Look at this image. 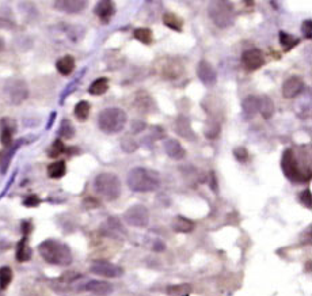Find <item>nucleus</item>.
<instances>
[{
	"label": "nucleus",
	"mask_w": 312,
	"mask_h": 296,
	"mask_svg": "<svg viewBox=\"0 0 312 296\" xmlns=\"http://www.w3.org/2000/svg\"><path fill=\"white\" fill-rule=\"evenodd\" d=\"M163 25L166 27L171 29V30H175V32H182V29H183V21H182V18L177 15V14H173V12H166L164 14Z\"/></svg>",
	"instance_id": "24"
},
{
	"label": "nucleus",
	"mask_w": 312,
	"mask_h": 296,
	"mask_svg": "<svg viewBox=\"0 0 312 296\" xmlns=\"http://www.w3.org/2000/svg\"><path fill=\"white\" fill-rule=\"evenodd\" d=\"M299 200L306 208H311V191L310 189H304V191L299 195Z\"/></svg>",
	"instance_id": "39"
},
{
	"label": "nucleus",
	"mask_w": 312,
	"mask_h": 296,
	"mask_svg": "<svg viewBox=\"0 0 312 296\" xmlns=\"http://www.w3.org/2000/svg\"><path fill=\"white\" fill-rule=\"evenodd\" d=\"M16 259L18 262H26L29 259L32 258V248L27 244V237H23V238L18 242L16 245Z\"/></svg>",
	"instance_id": "22"
},
{
	"label": "nucleus",
	"mask_w": 312,
	"mask_h": 296,
	"mask_svg": "<svg viewBox=\"0 0 312 296\" xmlns=\"http://www.w3.org/2000/svg\"><path fill=\"white\" fill-rule=\"evenodd\" d=\"M260 107V98L255 96H247L242 102V111L246 120H251L258 113Z\"/></svg>",
	"instance_id": "19"
},
{
	"label": "nucleus",
	"mask_w": 312,
	"mask_h": 296,
	"mask_svg": "<svg viewBox=\"0 0 312 296\" xmlns=\"http://www.w3.org/2000/svg\"><path fill=\"white\" fill-rule=\"evenodd\" d=\"M124 222L131 227L144 228L149 224V211L148 208L141 204H134L129 206L122 215Z\"/></svg>",
	"instance_id": "8"
},
{
	"label": "nucleus",
	"mask_w": 312,
	"mask_h": 296,
	"mask_svg": "<svg viewBox=\"0 0 312 296\" xmlns=\"http://www.w3.org/2000/svg\"><path fill=\"white\" fill-rule=\"evenodd\" d=\"M208 15L213 22V25L219 29H228L235 22V8L229 1L225 0H216L211 1L208 7Z\"/></svg>",
	"instance_id": "5"
},
{
	"label": "nucleus",
	"mask_w": 312,
	"mask_h": 296,
	"mask_svg": "<svg viewBox=\"0 0 312 296\" xmlns=\"http://www.w3.org/2000/svg\"><path fill=\"white\" fill-rule=\"evenodd\" d=\"M3 49H4V40L0 37V52H1Z\"/></svg>",
	"instance_id": "46"
},
{
	"label": "nucleus",
	"mask_w": 312,
	"mask_h": 296,
	"mask_svg": "<svg viewBox=\"0 0 312 296\" xmlns=\"http://www.w3.org/2000/svg\"><path fill=\"white\" fill-rule=\"evenodd\" d=\"M303 90H304V82L299 76L288 78L282 85V96L288 99L297 97Z\"/></svg>",
	"instance_id": "16"
},
{
	"label": "nucleus",
	"mask_w": 312,
	"mask_h": 296,
	"mask_svg": "<svg viewBox=\"0 0 312 296\" xmlns=\"http://www.w3.org/2000/svg\"><path fill=\"white\" fill-rule=\"evenodd\" d=\"M94 189L96 195L106 201H116L121 196L122 184L120 178L113 173H101L94 180Z\"/></svg>",
	"instance_id": "4"
},
{
	"label": "nucleus",
	"mask_w": 312,
	"mask_h": 296,
	"mask_svg": "<svg viewBox=\"0 0 312 296\" xmlns=\"http://www.w3.org/2000/svg\"><path fill=\"white\" fill-rule=\"evenodd\" d=\"M211 178H212V182L209 184V185H211V188L213 189V192L217 193V180H216V175H215L213 171H211Z\"/></svg>",
	"instance_id": "44"
},
{
	"label": "nucleus",
	"mask_w": 312,
	"mask_h": 296,
	"mask_svg": "<svg viewBox=\"0 0 312 296\" xmlns=\"http://www.w3.org/2000/svg\"><path fill=\"white\" fill-rule=\"evenodd\" d=\"M145 122L143 121H140V120H134V121L132 122V125H131V128H132V132L134 133H138V132H141V131H144L145 129Z\"/></svg>",
	"instance_id": "42"
},
{
	"label": "nucleus",
	"mask_w": 312,
	"mask_h": 296,
	"mask_svg": "<svg viewBox=\"0 0 312 296\" xmlns=\"http://www.w3.org/2000/svg\"><path fill=\"white\" fill-rule=\"evenodd\" d=\"M154 250H156V251H163L164 250V245L160 242V241H158L156 244H155L154 246Z\"/></svg>",
	"instance_id": "45"
},
{
	"label": "nucleus",
	"mask_w": 312,
	"mask_h": 296,
	"mask_svg": "<svg viewBox=\"0 0 312 296\" xmlns=\"http://www.w3.org/2000/svg\"><path fill=\"white\" fill-rule=\"evenodd\" d=\"M127 185L136 193L155 192L160 186V177L155 170L148 167H134L128 173Z\"/></svg>",
	"instance_id": "2"
},
{
	"label": "nucleus",
	"mask_w": 312,
	"mask_h": 296,
	"mask_svg": "<svg viewBox=\"0 0 312 296\" xmlns=\"http://www.w3.org/2000/svg\"><path fill=\"white\" fill-rule=\"evenodd\" d=\"M91 111V105L87 102V100H80L76 103L74 109V114L75 117L79 120V121H86L89 116H90Z\"/></svg>",
	"instance_id": "31"
},
{
	"label": "nucleus",
	"mask_w": 312,
	"mask_h": 296,
	"mask_svg": "<svg viewBox=\"0 0 312 296\" xmlns=\"http://www.w3.org/2000/svg\"><path fill=\"white\" fill-rule=\"evenodd\" d=\"M94 12L101 19V22L107 23L116 14V3L111 0H101L95 4Z\"/></svg>",
	"instance_id": "18"
},
{
	"label": "nucleus",
	"mask_w": 312,
	"mask_h": 296,
	"mask_svg": "<svg viewBox=\"0 0 312 296\" xmlns=\"http://www.w3.org/2000/svg\"><path fill=\"white\" fill-rule=\"evenodd\" d=\"M90 270L94 275L106 277V279H118L124 275V269L116 264H111L109 261H95L91 265Z\"/></svg>",
	"instance_id": "9"
},
{
	"label": "nucleus",
	"mask_w": 312,
	"mask_h": 296,
	"mask_svg": "<svg viewBox=\"0 0 312 296\" xmlns=\"http://www.w3.org/2000/svg\"><path fill=\"white\" fill-rule=\"evenodd\" d=\"M4 93L11 105H22L29 98V86L23 79L10 78L5 80Z\"/></svg>",
	"instance_id": "7"
},
{
	"label": "nucleus",
	"mask_w": 312,
	"mask_h": 296,
	"mask_svg": "<svg viewBox=\"0 0 312 296\" xmlns=\"http://www.w3.org/2000/svg\"><path fill=\"white\" fill-rule=\"evenodd\" d=\"M197 76L202 85L207 87H213L217 83V72L209 61L200 60L197 64Z\"/></svg>",
	"instance_id": "10"
},
{
	"label": "nucleus",
	"mask_w": 312,
	"mask_h": 296,
	"mask_svg": "<svg viewBox=\"0 0 312 296\" xmlns=\"http://www.w3.org/2000/svg\"><path fill=\"white\" fill-rule=\"evenodd\" d=\"M40 202H41L40 197L36 196V195H30L23 200V205L27 206V208H34V206L40 205Z\"/></svg>",
	"instance_id": "40"
},
{
	"label": "nucleus",
	"mask_w": 312,
	"mask_h": 296,
	"mask_svg": "<svg viewBox=\"0 0 312 296\" xmlns=\"http://www.w3.org/2000/svg\"><path fill=\"white\" fill-rule=\"evenodd\" d=\"M22 231H23V234H25V237H27V234L32 231V224H30V222L22 223Z\"/></svg>",
	"instance_id": "43"
},
{
	"label": "nucleus",
	"mask_w": 312,
	"mask_h": 296,
	"mask_svg": "<svg viewBox=\"0 0 312 296\" xmlns=\"http://www.w3.org/2000/svg\"><path fill=\"white\" fill-rule=\"evenodd\" d=\"M220 133V124L216 121L208 122L205 125V129H204V135L207 139H215L219 136Z\"/></svg>",
	"instance_id": "36"
},
{
	"label": "nucleus",
	"mask_w": 312,
	"mask_h": 296,
	"mask_svg": "<svg viewBox=\"0 0 312 296\" xmlns=\"http://www.w3.org/2000/svg\"><path fill=\"white\" fill-rule=\"evenodd\" d=\"M56 68H57L58 74L63 76H68L74 72L75 69V58L72 56H64V57L58 58L56 63Z\"/></svg>",
	"instance_id": "23"
},
{
	"label": "nucleus",
	"mask_w": 312,
	"mask_h": 296,
	"mask_svg": "<svg viewBox=\"0 0 312 296\" xmlns=\"http://www.w3.org/2000/svg\"><path fill=\"white\" fill-rule=\"evenodd\" d=\"M89 3L86 0H57L53 3L54 10L64 12V14H80L87 8Z\"/></svg>",
	"instance_id": "12"
},
{
	"label": "nucleus",
	"mask_w": 312,
	"mask_h": 296,
	"mask_svg": "<svg viewBox=\"0 0 312 296\" xmlns=\"http://www.w3.org/2000/svg\"><path fill=\"white\" fill-rule=\"evenodd\" d=\"M109 90V79L107 78H98L89 87V93L91 96H102Z\"/></svg>",
	"instance_id": "27"
},
{
	"label": "nucleus",
	"mask_w": 312,
	"mask_h": 296,
	"mask_svg": "<svg viewBox=\"0 0 312 296\" xmlns=\"http://www.w3.org/2000/svg\"><path fill=\"white\" fill-rule=\"evenodd\" d=\"M38 253L45 262L57 266H68L72 264V251L68 245L57 239H45L38 245Z\"/></svg>",
	"instance_id": "1"
},
{
	"label": "nucleus",
	"mask_w": 312,
	"mask_h": 296,
	"mask_svg": "<svg viewBox=\"0 0 312 296\" xmlns=\"http://www.w3.org/2000/svg\"><path fill=\"white\" fill-rule=\"evenodd\" d=\"M16 132V122L11 118H3L0 121V142L4 147L12 146V138Z\"/></svg>",
	"instance_id": "14"
},
{
	"label": "nucleus",
	"mask_w": 312,
	"mask_h": 296,
	"mask_svg": "<svg viewBox=\"0 0 312 296\" xmlns=\"http://www.w3.org/2000/svg\"><path fill=\"white\" fill-rule=\"evenodd\" d=\"M133 37L138 40L140 43L145 44V45H151L154 43V33L148 27H137L133 30Z\"/></svg>",
	"instance_id": "29"
},
{
	"label": "nucleus",
	"mask_w": 312,
	"mask_h": 296,
	"mask_svg": "<svg viewBox=\"0 0 312 296\" xmlns=\"http://www.w3.org/2000/svg\"><path fill=\"white\" fill-rule=\"evenodd\" d=\"M82 290H85L87 292H91L94 295L98 296H107L113 292V286L109 281L103 280H90L86 283L85 286L82 287Z\"/></svg>",
	"instance_id": "17"
},
{
	"label": "nucleus",
	"mask_w": 312,
	"mask_h": 296,
	"mask_svg": "<svg viewBox=\"0 0 312 296\" xmlns=\"http://www.w3.org/2000/svg\"><path fill=\"white\" fill-rule=\"evenodd\" d=\"M280 44L282 49L285 50V52H289L292 49L297 47L299 44H300V40L295 36H292L289 33L284 32V30H281L280 32Z\"/></svg>",
	"instance_id": "28"
},
{
	"label": "nucleus",
	"mask_w": 312,
	"mask_h": 296,
	"mask_svg": "<svg viewBox=\"0 0 312 296\" xmlns=\"http://www.w3.org/2000/svg\"><path fill=\"white\" fill-rule=\"evenodd\" d=\"M191 292V286L187 283L173 284L166 288V294L170 296H187Z\"/></svg>",
	"instance_id": "30"
},
{
	"label": "nucleus",
	"mask_w": 312,
	"mask_h": 296,
	"mask_svg": "<svg viewBox=\"0 0 312 296\" xmlns=\"http://www.w3.org/2000/svg\"><path fill=\"white\" fill-rule=\"evenodd\" d=\"M67 173V163L64 160H57V162H53L48 166V175L53 180H58V178H63L64 175Z\"/></svg>",
	"instance_id": "26"
},
{
	"label": "nucleus",
	"mask_w": 312,
	"mask_h": 296,
	"mask_svg": "<svg viewBox=\"0 0 312 296\" xmlns=\"http://www.w3.org/2000/svg\"><path fill=\"white\" fill-rule=\"evenodd\" d=\"M196 227V224L193 220L190 219H187L185 216H175L173 219V222H171V228L174 230L175 233H182V234H187V233H191L193 230Z\"/></svg>",
	"instance_id": "20"
},
{
	"label": "nucleus",
	"mask_w": 312,
	"mask_h": 296,
	"mask_svg": "<svg viewBox=\"0 0 312 296\" xmlns=\"http://www.w3.org/2000/svg\"><path fill=\"white\" fill-rule=\"evenodd\" d=\"M233 156L239 160L240 163H244L249 159V151L246 147H236L233 149Z\"/></svg>",
	"instance_id": "38"
},
{
	"label": "nucleus",
	"mask_w": 312,
	"mask_h": 296,
	"mask_svg": "<svg viewBox=\"0 0 312 296\" xmlns=\"http://www.w3.org/2000/svg\"><path fill=\"white\" fill-rule=\"evenodd\" d=\"M281 167L284 174L289 181L292 182H306L310 181L308 177L302 173V170L299 167V162H297L296 153L292 148H286L284 153H282V159H281Z\"/></svg>",
	"instance_id": "6"
},
{
	"label": "nucleus",
	"mask_w": 312,
	"mask_h": 296,
	"mask_svg": "<svg viewBox=\"0 0 312 296\" xmlns=\"http://www.w3.org/2000/svg\"><path fill=\"white\" fill-rule=\"evenodd\" d=\"M12 269L10 266H1L0 268V288L5 290L7 287L10 286L12 281Z\"/></svg>",
	"instance_id": "33"
},
{
	"label": "nucleus",
	"mask_w": 312,
	"mask_h": 296,
	"mask_svg": "<svg viewBox=\"0 0 312 296\" xmlns=\"http://www.w3.org/2000/svg\"><path fill=\"white\" fill-rule=\"evenodd\" d=\"M302 32H303V36H304V38L311 40L312 38V21L311 19H307V21L303 22Z\"/></svg>",
	"instance_id": "41"
},
{
	"label": "nucleus",
	"mask_w": 312,
	"mask_h": 296,
	"mask_svg": "<svg viewBox=\"0 0 312 296\" xmlns=\"http://www.w3.org/2000/svg\"><path fill=\"white\" fill-rule=\"evenodd\" d=\"M128 116L120 107H106L98 114V127L106 135H117L124 131Z\"/></svg>",
	"instance_id": "3"
},
{
	"label": "nucleus",
	"mask_w": 312,
	"mask_h": 296,
	"mask_svg": "<svg viewBox=\"0 0 312 296\" xmlns=\"http://www.w3.org/2000/svg\"><path fill=\"white\" fill-rule=\"evenodd\" d=\"M58 136L63 139H72L75 136V127L71 120L64 118L60 128H58Z\"/></svg>",
	"instance_id": "32"
},
{
	"label": "nucleus",
	"mask_w": 312,
	"mask_h": 296,
	"mask_svg": "<svg viewBox=\"0 0 312 296\" xmlns=\"http://www.w3.org/2000/svg\"><path fill=\"white\" fill-rule=\"evenodd\" d=\"M65 146H64L63 143V140H60V139H57V140H54V143L50 146V148L48 149V156L49 158H58L61 153L65 152Z\"/></svg>",
	"instance_id": "35"
},
{
	"label": "nucleus",
	"mask_w": 312,
	"mask_h": 296,
	"mask_svg": "<svg viewBox=\"0 0 312 296\" xmlns=\"http://www.w3.org/2000/svg\"><path fill=\"white\" fill-rule=\"evenodd\" d=\"M174 132L182 139H186V140H190V142L197 140L196 132L193 131L189 118L185 116L177 117V120L174 122Z\"/></svg>",
	"instance_id": "13"
},
{
	"label": "nucleus",
	"mask_w": 312,
	"mask_h": 296,
	"mask_svg": "<svg viewBox=\"0 0 312 296\" xmlns=\"http://www.w3.org/2000/svg\"><path fill=\"white\" fill-rule=\"evenodd\" d=\"M163 148L164 152L167 153V156H170L171 159H174V160H182V159H185L186 149L179 140L171 138L166 139L163 143Z\"/></svg>",
	"instance_id": "15"
},
{
	"label": "nucleus",
	"mask_w": 312,
	"mask_h": 296,
	"mask_svg": "<svg viewBox=\"0 0 312 296\" xmlns=\"http://www.w3.org/2000/svg\"><path fill=\"white\" fill-rule=\"evenodd\" d=\"M136 105H137L138 110L143 111V113H151L155 110L154 100L145 93H138L136 97Z\"/></svg>",
	"instance_id": "25"
},
{
	"label": "nucleus",
	"mask_w": 312,
	"mask_h": 296,
	"mask_svg": "<svg viewBox=\"0 0 312 296\" xmlns=\"http://www.w3.org/2000/svg\"><path fill=\"white\" fill-rule=\"evenodd\" d=\"M121 148L128 153L136 152L138 149V144L134 139H131L129 136H125V138L121 140Z\"/></svg>",
	"instance_id": "37"
},
{
	"label": "nucleus",
	"mask_w": 312,
	"mask_h": 296,
	"mask_svg": "<svg viewBox=\"0 0 312 296\" xmlns=\"http://www.w3.org/2000/svg\"><path fill=\"white\" fill-rule=\"evenodd\" d=\"M242 64L247 71H257L265 64V54L261 49L253 48L242 54Z\"/></svg>",
	"instance_id": "11"
},
{
	"label": "nucleus",
	"mask_w": 312,
	"mask_h": 296,
	"mask_svg": "<svg viewBox=\"0 0 312 296\" xmlns=\"http://www.w3.org/2000/svg\"><path fill=\"white\" fill-rule=\"evenodd\" d=\"M21 144H22V142H18L14 147L11 148L8 152L4 153V156H3L1 162H0V170H1V174H5V171H7V169H8V166H10V163H11V159H12L14 153L16 152V149L19 148Z\"/></svg>",
	"instance_id": "34"
},
{
	"label": "nucleus",
	"mask_w": 312,
	"mask_h": 296,
	"mask_svg": "<svg viewBox=\"0 0 312 296\" xmlns=\"http://www.w3.org/2000/svg\"><path fill=\"white\" fill-rule=\"evenodd\" d=\"M258 113H261V116L264 117L265 120H270L271 117L274 116V113H275L274 100L271 99V98L267 96L261 97Z\"/></svg>",
	"instance_id": "21"
}]
</instances>
